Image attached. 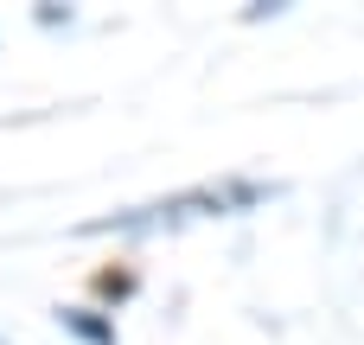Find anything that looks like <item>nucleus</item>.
Masks as SVG:
<instances>
[{
	"label": "nucleus",
	"mask_w": 364,
	"mask_h": 345,
	"mask_svg": "<svg viewBox=\"0 0 364 345\" xmlns=\"http://www.w3.org/2000/svg\"><path fill=\"white\" fill-rule=\"evenodd\" d=\"M269 198H275V186L230 173V179H211V186H192V192H173V198L115 211V218H90L83 237H154V230H179V224H198V218H237V211H256Z\"/></svg>",
	"instance_id": "1"
},
{
	"label": "nucleus",
	"mask_w": 364,
	"mask_h": 345,
	"mask_svg": "<svg viewBox=\"0 0 364 345\" xmlns=\"http://www.w3.org/2000/svg\"><path fill=\"white\" fill-rule=\"evenodd\" d=\"M96 294H102V301H128V294H134V275H128V269H109V275H96Z\"/></svg>",
	"instance_id": "3"
},
{
	"label": "nucleus",
	"mask_w": 364,
	"mask_h": 345,
	"mask_svg": "<svg viewBox=\"0 0 364 345\" xmlns=\"http://www.w3.org/2000/svg\"><path fill=\"white\" fill-rule=\"evenodd\" d=\"M70 19H77V13H70V6H58V0H45V6H38V26H70Z\"/></svg>",
	"instance_id": "4"
},
{
	"label": "nucleus",
	"mask_w": 364,
	"mask_h": 345,
	"mask_svg": "<svg viewBox=\"0 0 364 345\" xmlns=\"http://www.w3.org/2000/svg\"><path fill=\"white\" fill-rule=\"evenodd\" d=\"M58 327L83 345H122L115 339V314H102V307H58Z\"/></svg>",
	"instance_id": "2"
}]
</instances>
